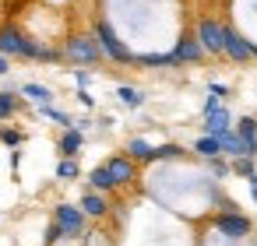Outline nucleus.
Listing matches in <instances>:
<instances>
[{
	"label": "nucleus",
	"mask_w": 257,
	"mask_h": 246,
	"mask_svg": "<svg viewBox=\"0 0 257 246\" xmlns=\"http://www.w3.org/2000/svg\"><path fill=\"white\" fill-rule=\"evenodd\" d=\"M11 71V57H4V53H0V78H4Z\"/></svg>",
	"instance_id": "obj_30"
},
{
	"label": "nucleus",
	"mask_w": 257,
	"mask_h": 246,
	"mask_svg": "<svg viewBox=\"0 0 257 246\" xmlns=\"http://www.w3.org/2000/svg\"><path fill=\"white\" fill-rule=\"evenodd\" d=\"M134 64H141V67H176V57L173 53H148V57H134Z\"/></svg>",
	"instance_id": "obj_17"
},
{
	"label": "nucleus",
	"mask_w": 257,
	"mask_h": 246,
	"mask_svg": "<svg viewBox=\"0 0 257 246\" xmlns=\"http://www.w3.org/2000/svg\"><path fill=\"white\" fill-rule=\"evenodd\" d=\"M222 22L218 18H211V15H204V18H197V29H194V39L201 43V50L204 53H222Z\"/></svg>",
	"instance_id": "obj_3"
},
{
	"label": "nucleus",
	"mask_w": 257,
	"mask_h": 246,
	"mask_svg": "<svg viewBox=\"0 0 257 246\" xmlns=\"http://www.w3.org/2000/svg\"><path fill=\"white\" fill-rule=\"evenodd\" d=\"M194 151L201 155V158H218L222 155V144H218V137H197V144H194Z\"/></svg>",
	"instance_id": "obj_18"
},
{
	"label": "nucleus",
	"mask_w": 257,
	"mask_h": 246,
	"mask_svg": "<svg viewBox=\"0 0 257 246\" xmlns=\"http://www.w3.org/2000/svg\"><path fill=\"white\" fill-rule=\"evenodd\" d=\"M236 137L243 141L246 155L253 158V155H257V120H253V116H243V120L236 123Z\"/></svg>",
	"instance_id": "obj_11"
},
{
	"label": "nucleus",
	"mask_w": 257,
	"mask_h": 246,
	"mask_svg": "<svg viewBox=\"0 0 257 246\" xmlns=\"http://www.w3.org/2000/svg\"><path fill=\"white\" fill-rule=\"evenodd\" d=\"M218 106H222V99H215V95H208V99H204V116H208V113H215Z\"/></svg>",
	"instance_id": "obj_28"
},
{
	"label": "nucleus",
	"mask_w": 257,
	"mask_h": 246,
	"mask_svg": "<svg viewBox=\"0 0 257 246\" xmlns=\"http://www.w3.org/2000/svg\"><path fill=\"white\" fill-rule=\"evenodd\" d=\"M88 186H92L95 193H109V190H116V183H113V176L106 172V165H95V169L88 172Z\"/></svg>",
	"instance_id": "obj_16"
},
{
	"label": "nucleus",
	"mask_w": 257,
	"mask_h": 246,
	"mask_svg": "<svg viewBox=\"0 0 257 246\" xmlns=\"http://www.w3.org/2000/svg\"><path fill=\"white\" fill-rule=\"evenodd\" d=\"M180 155H183L180 144H162V148H155V162H159V158H162V162H166V158H180Z\"/></svg>",
	"instance_id": "obj_23"
},
{
	"label": "nucleus",
	"mask_w": 257,
	"mask_h": 246,
	"mask_svg": "<svg viewBox=\"0 0 257 246\" xmlns=\"http://www.w3.org/2000/svg\"><path fill=\"white\" fill-rule=\"evenodd\" d=\"M253 57H257V46H253Z\"/></svg>",
	"instance_id": "obj_31"
},
{
	"label": "nucleus",
	"mask_w": 257,
	"mask_h": 246,
	"mask_svg": "<svg viewBox=\"0 0 257 246\" xmlns=\"http://www.w3.org/2000/svg\"><path fill=\"white\" fill-rule=\"evenodd\" d=\"M173 57H176V64H201V60H204V50H201V43H197L194 36H183V39L176 43Z\"/></svg>",
	"instance_id": "obj_9"
},
{
	"label": "nucleus",
	"mask_w": 257,
	"mask_h": 246,
	"mask_svg": "<svg viewBox=\"0 0 257 246\" xmlns=\"http://www.w3.org/2000/svg\"><path fill=\"white\" fill-rule=\"evenodd\" d=\"M0 141H4L8 148H18V144L25 141V134H22V130H11V127H0Z\"/></svg>",
	"instance_id": "obj_22"
},
{
	"label": "nucleus",
	"mask_w": 257,
	"mask_h": 246,
	"mask_svg": "<svg viewBox=\"0 0 257 246\" xmlns=\"http://www.w3.org/2000/svg\"><path fill=\"white\" fill-rule=\"evenodd\" d=\"M81 144H85V134L71 127V130H64V137H60V155H64V158H74V155L81 151Z\"/></svg>",
	"instance_id": "obj_15"
},
{
	"label": "nucleus",
	"mask_w": 257,
	"mask_h": 246,
	"mask_svg": "<svg viewBox=\"0 0 257 246\" xmlns=\"http://www.w3.org/2000/svg\"><path fill=\"white\" fill-rule=\"evenodd\" d=\"M215 228L222 232V239H243V235H250V218L239 211H222V214H215Z\"/></svg>",
	"instance_id": "obj_6"
},
{
	"label": "nucleus",
	"mask_w": 257,
	"mask_h": 246,
	"mask_svg": "<svg viewBox=\"0 0 257 246\" xmlns=\"http://www.w3.org/2000/svg\"><path fill=\"white\" fill-rule=\"evenodd\" d=\"M208 162H211V172H215V176H225V172H229V165H225L222 158H208Z\"/></svg>",
	"instance_id": "obj_27"
},
{
	"label": "nucleus",
	"mask_w": 257,
	"mask_h": 246,
	"mask_svg": "<svg viewBox=\"0 0 257 246\" xmlns=\"http://www.w3.org/2000/svg\"><path fill=\"white\" fill-rule=\"evenodd\" d=\"M22 46H25V32L18 25H0V53L4 57H22Z\"/></svg>",
	"instance_id": "obj_8"
},
{
	"label": "nucleus",
	"mask_w": 257,
	"mask_h": 246,
	"mask_svg": "<svg viewBox=\"0 0 257 246\" xmlns=\"http://www.w3.org/2000/svg\"><path fill=\"white\" fill-rule=\"evenodd\" d=\"M246 246H257V242H246Z\"/></svg>",
	"instance_id": "obj_32"
},
{
	"label": "nucleus",
	"mask_w": 257,
	"mask_h": 246,
	"mask_svg": "<svg viewBox=\"0 0 257 246\" xmlns=\"http://www.w3.org/2000/svg\"><path fill=\"white\" fill-rule=\"evenodd\" d=\"M116 99H120L127 109H138V106H145V95H141L138 88H131V85H120V88H116Z\"/></svg>",
	"instance_id": "obj_19"
},
{
	"label": "nucleus",
	"mask_w": 257,
	"mask_h": 246,
	"mask_svg": "<svg viewBox=\"0 0 257 246\" xmlns=\"http://www.w3.org/2000/svg\"><path fill=\"white\" fill-rule=\"evenodd\" d=\"M232 172L250 179V176H253V158H236V162H232Z\"/></svg>",
	"instance_id": "obj_24"
},
{
	"label": "nucleus",
	"mask_w": 257,
	"mask_h": 246,
	"mask_svg": "<svg viewBox=\"0 0 257 246\" xmlns=\"http://www.w3.org/2000/svg\"><path fill=\"white\" fill-rule=\"evenodd\" d=\"M222 53L232 60V64H246V60H253V43L250 39H243L236 29H222Z\"/></svg>",
	"instance_id": "obj_4"
},
{
	"label": "nucleus",
	"mask_w": 257,
	"mask_h": 246,
	"mask_svg": "<svg viewBox=\"0 0 257 246\" xmlns=\"http://www.w3.org/2000/svg\"><path fill=\"white\" fill-rule=\"evenodd\" d=\"M208 95H215V99H225V95H229V88H225L222 81H211V88H208Z\"/></svg>",
	"instance_id": "obj_26"
},
{
	"label": "nucleus",
	"mask_w": 257,
	"mask_h": 246,
	"mask_svg": "<svg viewBox=\"0 0 257 246\" xmlns=\"http://www.w3.org/2000/svg\"><path fill=\"white\" fill-rule=\"evenodd\" d=\"M78 207L85 211V218H102V214L109 211L106 197H102V193H95V190H88V193L81 197V204H78Z\"/></svg>",
	"instance_id": "obj_12"
},
{
	"label": "nucleus",
	"mask_w": 257,
	"mask_h": 246,
	"mask_svg": "<svg viewBox=\"0 0 257 246\" xmlns=\"http://www.w3.org/2000/svg\"><path fill=\"white\" fill-rule=\"evenodd\" d=\"M64 60H71V64H81V67H88V64H99L102 60V50H99V43H95V36L92 32H78V36H71L67 43H64Z\"/></svg>",
	"instance_id": "obj_1"
},
{
	"label": "nucleus",
	"mask_w": 257,
	"mask_h": 246,
	"mask_svg": "<svg viewBox=\"0 0 257 246\" xmlns=\"http://www.w3.org/2000/svg\"><path fill=\"white\" fill-rule=\"evenodd\" d=\"M60 239H64V232H60V225L53 221V225L46 228V246H53V242H60Z\"/></svg>",
	"instance_id": "obj_25"
},
{
	"label": "nucleus",
	"mask_w": 257,
	"mask_h": 246,
	"mask_svg": "<svg viewBox=\"0 0 257 246\" xmlns=\"http://www.w3.org/2000/svg\"><path fill=\"white\" fill-rule=\"evenodd\" d=\"M95 43H99L102 57H109V60H116V64H134V53L116 39V32L109 29V22H95Z\"/></svg>",
	"instance_id": "obj_2"
},
{
	"label": "nucleus",
	"mask_w": 257,
	"mask_h": 246,
	"mask_svg": "<svg viewBox=\"0 0 257 246\" xmlns=\"http://www.w3.org/2000/svg\"><path fill=\"white\" fill-rule=\"evenodd\" d=\"M78 172H81V169H78L74 158H60V162H57V179H78Z\"/></svg>",
	"instance_id": "obj_21"
},
{
	"label": "nucleus",
	"mask_w": 257,
	"mask_h": 246,
	"mask_svg": "<svg viewBox=\"0 0 257 246\" xmlns=\"http://www.w3.org/2000/svg\"><path fill=\"white\" fill-rule=\"evenodd\" d=\"M74 81H78V88H85V85L92 81V74H88V71H74Z\"/></svg>",
	"instance_id": "obj_29"
},
{
	"label": "nucleus",
	"mask_w": 257,
	"mask_h": 246,
	"mask_svg": "<svg viewBox=\"0 0 257 246\" xmlns=\"http://www.w3.org/2000/svg\"><path fill=\"white\" fill-rule=\"evenodd\" d=\"M22 95H25L32 106H53V92H50L46 85H36V81H29V85H22Z\"/></svg>",
	"instance_id": "obj_14"
},
{
	"label": "nucleus",
	"mask_w": 257,
	"mask_h": 246,
	"mask_svg": "<svg viewBox=\"0 0 257 246\" xmlns=\"http://www.w3.org/2000/svg\"><path fill=\"white\" fill-rule=\"evenodd\" d=\"M127 158L131 162H155V148L145 137H131L127 141Z\"/></svg>",
	"instance_id": "obj_13"
},
{
	"label": "nucleus",
	"mask_w": 257,
	"mask_h": 246,
	"mask_svg": "<svg viewBox=\"0 0 257 246\" xmlns=\"http://www.w3.org/2000/svg\"><path fill=\"white\" fill-rule=\"evenodd\" d=\"M53 221L60 225L64 235H81L85 232V211L78 204H57L53 207Z\"/></svg>",
	"instance_id": "obj_5"
},
{
	"label": "nucleus",
	"mask_w": 257,
	"mask_h": 246,
	"mask_svg": "<svg viewBox=\"0 0 257 246\" xmlns=\"http://www.w3.org/2000/svg\"><path fill=\"white\" fill-rule=\"evenodd\" d=\"M106 165V172L113 176V183L116 186H131L134 183V176H138V169H134V162L127 158V155H113L109 162H102Z\"/></svg>",
	"instance_id": "obj_7"
},
{
	"label": "nucleus",
	"mask_w": 257,
	"mask_h": 246,
	"mask_svg": "<svg viewBox=\"0 0 257 246\" xmlns=\"http://www.w3.org/2000/svg\"><path fill=\"white\" fill-rule=\"evenodd\" d=\"M15 109H18L15 92H0V120H11V116H15Z\"/></svg>",
	"instance_id": "obj_20"
},
{
	"label": "nucleus",
	"mask_w": 257,
	"mask_h": 246,
	"mask_svg": "<svg viewBox=\"0 0 257 246\" xmlns=\"http://www.w3.org/2000/svg\"><path fill=\"white\" fill-rule=\"evenodd\" d=\"M229 130H232V116H229L225 106H218L215 113L204 116V134H208V137H222V134H229Z\"/></svg>",
	"instance_id": "obj_10"
}]
</instances>
